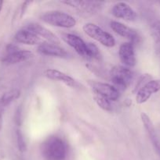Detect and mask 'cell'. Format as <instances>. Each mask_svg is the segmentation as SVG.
I'll return each instance as SVG.
<instances>
[{"label": "cell", "mask_w": 160, "mask_h": 160, "mask_svg": "<svg viewBox=\"0 0 160 160\" xmlns=\"http://www.w3.org/2000/svg\"><path fill=\"white\" fill-rule=\"evenodd\" d=\"M42 151L46 160H64L67 156V148L62 138L53 136L42 144Z\"/></svg>", "instance_id": "cell-1"}, {"label": "cell", "mask_w": 160, "mask_h": 160, "mask_svg": "<svg viewBox=\"0 0 160 160\" xmlns=\"http://www.w3.org/2000/svg\"><path fill=\"white\" fill-rule=\"evenodd\" d=\"M42 21L52 26L72 28L76 25V20L69 14L62 11H49L41 17Z\"/></svg>", "instance_id": "cell-2"}, {"label": "cell", "mask_w": 160, "mask_h": 160, "mask_svg": "<svg viewBox=\"0 0 160 160\" xmlns=\"http://www.w3.org/2000/svg\"><path fill=\"white\" fill-rule=\"evenodd\" d=\"M111 79L114 87L119 90H125L133 79V72L127 67L115 66L110 72Z\"/></svg>", "instance_id": "cell-3"}, {"label": "cell", "mask_w": 160, "mask_h": 160, "mask_svg": "<svg viewBox=\"0 0 160 160\" xmlns=\"http://www.w3.org/2000/svg\"><path fill=\"white\" fill-rule=\"evenodd\" d=\"M83 28L84 32L88 36L92 38L94 40L97 41L104 46L113 47L115 45V41L113 36L107 31H104L97 25L92 23H86Z\"/></svg>", "instance_id": "cell-4"}, {"label": "cell", "mask_w": 160, "mask_h": 160, "mask_svg": "<svg viewBox=\"0 0 160 160\" xmlns=\"http://www.w3.org/2000/svg\"><path fill=\"white\" fill-rule=\"evenodd\" d=\"M89 84L95 94L105 97L109 101H116L119 97V92L113 85L107 83L89 81Z\"/></svg>", "instance_id": "cell-5"}, {"label": "cell", "mask_w": 160, "mask_h": 160, "mask_svg": "<svg viewBox=\"0 0 160 160\" xmlns=\"http://www.w3.org/2000/svg\"><path fill=\"white\" fill-rule=\"evenodd\" d=\"M160 91V80H151L138 90L136 95L137 104L146 102L152 95Z\"/></svg>", "instance_id": "cell-6"}, {"label": "cell", "mask_w": 160, "mask_h": 160, "mask_svg": "<svg viewBox=\"0 0 160 160\" xmlns=\"http://www.w3.org/2000/svg\"><path fill=\"white\" fill-rule=\"evenodd\" d=\"M111 28L119 35L129 39L130 43L134 45L135 43H138L140 40V36L136 31L133 28L117 21H111L110 23Z\"/></svg>", "instance_id": "cell-7"}, {"label": "cell", "mask_w": 160, "mask_h": 160, "mask_svg": "<svg viewBox=\"0 0 160 160\" xmlns=\"http://www.w3.org/2000/svg\"><path fill=\"white\" fill-rule=\"evenodd\" d=\"M61 38L67 45H70L72 48H73L78 55L83 56V57H88L86 43H85L84 41L81 38H79L77 35H75V34L64 33V34H61Z\"/></svg>", "instance_id": "cell-8"}, {"label": "cell", "mask_w": 160, "mask_h": 160, "mask_svg": "<svg viewBox=\"0 0 160 160\" xmlns=\"http://www.w3.org/2000/svg\"><path fill=\"white\" fill-rule=\"evenodd\" d=\"M119 55L120 60L124 65L133 67L136 65V60L134 52V47L130 42L122 43L119 47Z\"/></svg>", "instance_id": "cell-9"}, {"label": "cell", "mask_w": 160, "mask_h": 160, "mask_svg": "<svg viewBox=\"0 0 160 160\" xmlns=\"http://www.w3.org/2000/svg\"><path fill=\"white\" fill-rule=\"evenodd\" d=\"M141 118L143 122L144 128H145L147 134H148L149 138H150L151 142H152V145H153L154 147V149H155L157 155H158L160 158V141L156 134V131H155L153 123H152V121L151 120L150 117H149L145 112H141Z\"/></svg>", "instance_id": "cell-10"}, {"label": "cell", "mask_w": 160, "mask_h": 160, "mask_svg": "<svg viewBox=\"0 0 160 160\" xmlns=\"http://www.w3.org/2000/svg\"><path fill=\"white\" fill-rule=\"evenodd\" d=\"M111 13L117 18L122 19L127 21H134L136 19V13L125 2H118L113 6Z\"/></svg>", "instance_id": "cell-11"}, {"label": "cell", "mask_w": 160, "mask_h": 160, "mask_svg": "<svg viewBox=\"0 0 160 160\" xmlns=\"http://www.w3.org/2000/svg\"><path fill=\"white\" fill-rule=\"evenodd\" d=\"M24 28L29 30V31H32L33 33L38 35L39 37H42L50 42V43L54 44V45H57L60 44V40L57 38L56 34H53L52 31L45 28V27L42 26V25L36 23H28Z\"/></svg>", "instance_id": "cell-12"}, {"label": "cell", "mask_w": 160, "mask_h": 160, "mask_svg": "<svg viewBox=\"0 0 160 160\" xmlns=\"http://www.w3.org/2000/svg\"><path fill=\"white\" fill-rule=\"evenodd\" d=\"M45 76L49 79L53 81H58L64 83L66 85L72 88H78V84L73 78L69 75L60 71V70H55V69H48L45 71Z\"/></svg>", "instance_id": "cell-13"}, {"label": "cell", "mask_w": 160, "mask_h": 160, "mask_svg": "<svg viewBox=\"0 0 160 160\" xmlns=\"http://www.w3.org/2000/svg\"><path fill=\"white\" fill-rule=\"evenodd\" d=\"M38 52L45 56H54V57L65 58L67 56V52L64 48L49 42H42L38 46Z\"/></svg>", "instance_id": "cell-14"}, {"label": "cell", "mask_w": 160, "mask_h": 160, "mask_svg": "<svg viewBox=\"0 0 160 160\" xmlns=\"http://www.w3.org/2000/svg\"><path fill=\"white\" fill-rule=\"evenodd\" d=\"M14 38L18 43L24 44V45H40L42 43L41 38L39 36L26 28H23L17 31L14 36Z\"/></svg>", "instance_id": "cell-15"}, {"label": "cell", "mask_w": 160, "mask_h": 160, "mask_svg": "<svg viewBox=\"0 0 160 160\" xmlns=\"http://www.w3.org/2000/svg\"><path fill=\"white\" fill-rule=\"evenodd\" d=\"M33 56V53L27 50H18L13 53H9L2 59V62L6 65H12V64L19 63L24 62Z\"/></svg>", "instance_id": "cell-16"}, {"label": "cell", "mask_w": 160, "mask_h": 160, "mask_svg": "<svg viewBox=\"0 0 160 160\" xmlns=\"http://www.w3.org/2000/svg\"><path fill=\"white\" fill-rule=\"evenodd\" d=\"M151 35L154 41V48L157 55L160 54V20L154 22L150 28Z\"/></svg>", "instance_id": "cell-17"}, {"label": "cell", "mask_w": 160, "mask_h": 160, "mask_svg": "<svg viewBox=\"0 0 160 160\" xmlns=\"http://www.w3.org/2000/svg\"><path fill=\"white\" fill-rule=\"evenodd\" d=\"M20 95V92L18 89H12L3 94L0 98V107H5L15 99L18 98Z\"/></svg>", "instance_id": "cell-18"}, {"label": "cell", "mask_w": 160, "mask_h": 160, "mask_svg": "<svg viewBox=\"0 0 160 160\" xmlns=\"http://www.w3.org/2000/svg\"><path fill=\"white\" fill-rule=\"evenodd\" d=\"M93 98L99 107L101 108L102 109L105 111H111L112 108H111V101H109L108 98L101 96V95H97V94H95Z\"/></svg>", "instance_id": "cell-19"}, {"label": "cell", "mask_w": 160, "mask_h": 160, "mask_svg": "<svg viewBox=\"0 0 160 160\" xmlns=\"http://www.w3.org/2000/svg\"><path fill=\"white\" fill-rule=\"evenodd\" d=\"M86 46H87V52H88V57L87 58H92V59H97L100 56V52H99V49L97 47V45H94L93 43H86Z\"/></svg>", "instance_id": "cell-20"}, {"label": "cell", "mask_w": 160, "mask_h": 160, "mask_svg": "<svg viewBox=\"0 0 160 160\" xmlns=\"http://www.w3.org/2000/svg\"><path fill=\"white\" fill-rule=\"evenodd\" d=\"M17 146H18V149L20 152H24L26 151L27 146L26 143H25L24 138V135L22 134L20 130H17Z\"/></svg>", "instance_id": "cell-21"}, {"label": "cell", "mask_w": 160, "mask_h": 160, "mask_svg": "<svg viewBox=\"0 0 160 160\" xmlns=\"http://www.w3.org/2000/svg\"><path fill=\"white\" fill-rule=\"evenodd\" d=\"M152 76H151L150 74H144L142 75V76L141 77V78H140L139 80H138V82L137 84H136V87H135L134 88V92H138V90H139L140 88H141L143 87V86L145 84H147L148 81H150L152 79Z\"/></svg>", "instance_id": "cell-22"}, {"label": "cell", "mask_w": 160, "mask_h": 160, "mask_svg": "<svg viewBox=\"0 0 160 160\" xmlns=\"http://www.w3.org/2000/svg\"><path fill=\"white\" fill-rule=\"evenodd\" d=\"M61 2L64 3V4L65 5H67V6H70L71 7L79 8L81 1H77V0H68V1H62Z\"/></svg>", "instance_id": "cell-23"}, {"label": "cell", "mask_w": 160, "mask_h": 160, "mask_svg": "<svg viewBox=\"0 0 160 160\" xmlns=\"http://www.w3.org/2000/svg\"><path fill=\"white\" fill-rule=\"evenodd\" d=\"M2 127H3V115L0 112V130L2 129Z\"/></svg>", "instance_id": "cell-24"}, {"label": "cell", "mask_w": 160, "mask_h": 160, "mask_svg": "<svg viewBox=\"0 0 160 160\" xmlns=\"http://www.w3.org/2000/svg\"><path fill=\"white\" fill-rule=\"evenodd\" d=\"M3 1H0V12H1L2 7H3Z\"/></svg>", "instance_id": "cell-25"}]
</instances>
